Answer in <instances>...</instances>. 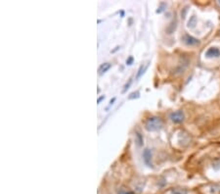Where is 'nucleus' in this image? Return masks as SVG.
I'll return each instance as SVG.
<instances>
[{
	"label": "nucleus",
	"instance_id": "5",
	"mask_svg": "<svg viewBox=\"0 0 220 194\" xmlns=\"http://www.w3.org/2000/svg\"><path fill=\"white\" fill-rule=\"evenodd\" d=\"M205 56L208 58H213V57H219L220 56V50L216 47H211V48H208L207 51L205 52Z\"/></svg>",
	"mask_w": 220,
	"mask_h": 194
},
{
	"label": "nucleus",
	"instance_id": "7",
	"mask_svg": "<svg viewBox=\"0 0 220 194\" xmlns=\"http://www.w3.org/2000/svg\"><path fill=\"white\" fill-rule=\"evenodd\" d=\"M210 192L213 194L220 193V183H215L210 187Z\"/></svg>",
	"mask_w": 220,
	"mask_h": 194
},
{
	"label": "nucleus",
	"instance_id": "1",
	"mask_svg": "<svg viewBox=\"0 0 220 194\" xmlns=\"http://www.w3.org/2000/svg\"><path fill=\"white\" fill-rule=\"evenodd\" d=\"M161 126H163V121L158 117H150L145 123V128L149 131H156Z\"/></svg>",
	"mask_w": 220,
	"mask_h": 194
},
{
	"label": "nucleus",
	"instance_id": "2",
	"mask_svg": "<svg viewBox=\"0 0 220 194\" xmlns=\"http://www.w3.org/2000/svg\"><path fill=\"white\" fill-rule=\"evenodd\" d=\"M169 119H170L174 123H180L184 121V113L182 111H175L169 115Z\"/></svg>",
	"mask_w": 220,
	"mask_h": 194
},
{
	"label": "nucleus",
	"instance_id": "17",
	"mask_svg": "<svg viewBox=\"0 0 220 194\" xmlns=\"http://www.w3.org/2000/svg\"><path fill=\"white\" fill-rule=\"evenodd\" d=\"M115 101H116V98H113V99L110 101V105H109V107H110V106H112L113 104H114V102H115Z\"/></svg>",
	"mask_w": 220,
	"mask_h": 194
},
{
	"label": "nucleus",
	"instance_id": "6",
	"mask_svg": "<svg viewBox=\"0 0 220 194\" xmlns=\"http://www.w3.org/2000/svg\"><path fill=\"white\" fill-rule=\"evenodd\" d=\"M111 67H112V65H111L110 63H104V64H102L101 66L99 67V72H100V74H104V73L107 72L108 70H110Z\"/></svg>",
	"mask_w": 220,
	"mask_h": 194
},
{
	"label": "nucleus",
	"instance_id": "3",
	"mask_svg": "<svg viewBox=\"0 0 220 194\" xmlns=\"http://www.w3.org/2000/svg\"><path fill=\"white\" fill-rule=\"evenodd\" d=\"M183 41H184V43H186L187 45H198V44H200V41L199 39L194 37V36H192L190 35H184V36H183Z\"/></svg>",
	"mask_w": 220,
	"mask_h": 194
},
{
	"label": "nucleus",
	"instance_id": "4",
	"mask_svg": "<svg viewBox=\"0 0 220 194\" xmlns=\"http://www.w3.org/2000/svg\"><path fill=\"white\" fill-rule=\"evenodd\" d=\"M143 159L145 164L149 167H152V151L150 149H145L143 152Z\"/></svg>",
	"mask_w": 220,
	"mask_h": 194
},
{
	"label": "nucleus",
	"instance_id": "8",
	"mask_svg": "<svg viewBox=\"0 0 220 194\" xmlns=\"http://www.w3.org/2000/svg\"><path fill=\"white\" fill-rule=\"evenodd\" d=\"M171 194H188L187 190L182 188H174L171 190Z\"/></svg>",
	"mask_w": 220,
	"mask_h": 194
},
{
	"label": "nucleus",
	"instance_id": "11",
	"mask_svg": "<svg viewBox=\"0 0 220 194\" xmlns=\"http://www.w3.org/2000/svg\"><path fill=\"white\" fill-rule=\"evenodd\" d=\"M131 83H132V78H130V80H128V83H125V85H124V87H123V90H122V92H123V93L127 91V89L129 88L130 85H131Z\"/></svg>",
	"mask_w": 220,
	"mask_h": 194
},
{
	"label": "nucleus",
	"instance_id": "14",
	"mask_svg": "<svg viewBox=\"0 0 220 194\" xmlns=\"http://www.w3.org/2000/svg\"><path fill=\"white\" fill-rule=\"evenodd\" d=\"M134 97H136V98L139 97V92H133V93L130 94V96L128 98H129V99H132V98H134Z\"/></svg>",
	"mask_w": 220,
	"mask_h": 194
},
{
	"label": "nucleus",
	"instance_id": "12",
	"mask_svg": "<svg viewBox=\"0 0 220 194\" xmlns=\"http://www.w3.org/2000/svg\"><path fill=\"white\" fill-rule=\"evenodd\" d=\"M133 61H134V58H133V56H129V57L127 58V60H126V65L130 66V65L133 64Z\"/></svg>",
	"mask_w": 220,
	"mask_h": 194
},
{
	"label": "nucleus",
	"instance_id": "15",
	"mask_svg": "<svg viewBox=\"0 0 220 194\" xmlns=\"http://www.w3.org/2000/svg\"><path fill=\"white\" fill-rule=\"evenodd\" d=\"M136 136H137V138L139 140V144L142 145V142H143V137H142V135L140 133H137V134H136Z\"/></svg>",
	"mask_w": 220,
	"mask_h": 194
},
{
	"label": "nucleus",
	"instance_id": "13",
	"mask_svg": "<svg viewBox=\"0 0 220 194\" xmlns=\"http://www.w3.org/2000/svg\"><path fill=\"white\" fill-rule=\"evenodd\" d=\"M118 194H134L132 192V191H129V190H124V189H121L118 191Z\"/></svg>",
	"mask_w": 220,
	"mask_h": 194
},
{
	"label": "nucleus",
	"instance_id": "16",
	"mask_svg": "<svg viewBox=\"0 0 220 194\" xmlns=\"http://www.w3.org/2000/svg\"><path fill=\"white\" fill-rule=\"evenodd\" d=\"M104 99H105V96H104V95H103V96H101V97H99V98H98V101H97V103L100 104V103H101V101H102V100H104Z\"/></svg>",
	"mask_w": 220,
	"mask_h": 194
},
{
	"label": "nucleus",
	"instance_id": "9",
	"mask_svg": "<svg viewBox=\"0 0 220 194\" xmlns=\"http://www.w3.org/2000/svg\"><path fill=\"white\" fill-rule=\"evenodd\" d=\"M147 67H148V66L144 67V65H141V66H140V68H139V70H138L137 75H136V78H137V80H138V78H140V77H141V75L144 74V71H145V70L147 69Z\"/></svg>",
	"mask_w": 220,
	"mask_h": 194
},
{
	"label": "nucleus",
	"instance_id": "10",
	"mask_svg": "<svg viewBox=\"0 0 220 194\" xmlns=\"http://www.w3.org/2000/svg\"><path fill=\"white\" fill-rule=\"evenodd\" d=\"M188 24H189V25H188L189 27L194 28V27H195V25H196V17H195V16L192 17L191 20H190V21H189V23H188Z\"/></svg>",
	"mask_w": 220,
	"mask_h": 194
}]
</instances>
